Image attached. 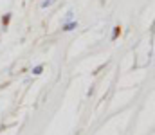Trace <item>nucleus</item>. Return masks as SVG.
<instances>
[{
	"instance_id": "f257e3e1",
	"label": "nucleus",
	"mask_w": 155,
	"mask_h": 135,
	"mask_svg": "<svg viewBox=\"0 0 155 135\" xmlns=\"http://www.w3.org/2000/svg\"><path fill=\"white\" fill-rule=\"evenodd\" d=\"M76 27H78V22L76 20H72V22H67V24L63 25V31L69 33V31H72V29H76Z\"/></svg>"
},
{
	"instance_id": "f03ea898",
	"label": "nucleus",
	"mask_w": 155,
	"mask_h": 135,
	"mask_svg": "<svg viewBox=\"0 0 155 135\" xmlns=\"http://www.w3.org/2000/svg\"><path fill=\"white\" fill-rule=\"evenodd\" d=\"M41 72H43V65H36V67L31 70V74H33V76H40Z\"/></svg>"
},
{
	"instance_id": "7ed1b4c3",
	"label": "nucleus",
	"mask_w": 155,
	"mask_h": 135,
	"mask_svg": "<svg viewBox=\"0 0 155 135\" xmlns=\"http://www.w3.org/2000/svg\"><path fill=\"white\" fill-rule=\"evenodd\" d=\"M54 2H56V0H43V2H41V5H40V7H41V9H45V7H49V5H52V4H54Z\"/></svg>"
},
{
	"instance_id": "20e7f679",
	"label": "nucleus",
	"mask_w": 155,
	"mask_h": 135,
	"mask_svg": "<svg viewBox=\"0 0 155 135\" xmlns=\"http://www.w3.org/2000/svg\"><path fill=\"white\" fill-rule=\"evenodd\" d=\"M72 18H74V13H72V11H69V13L65 14V20H67V22H72Z\"/></svg>"
},
{
	"instance_id": "39448f33",
	"label": "nucleus",
	"mask_w": 155,
	"mask_h": 135,
	"mask_svg": "<svg viewBox=\"0 0 155 135\" xmlns=\"http://www.w3.org/2000/svg\"><path fill=\"white\" fill-rule=\"evenodd\" d=\"M119 33H121V29H119V27H114V33H112V40H116L117 36H119Z\"/></svg>"
}]
</instances>
